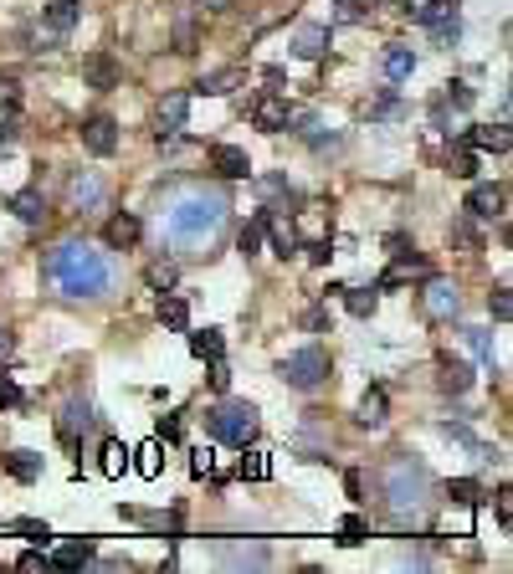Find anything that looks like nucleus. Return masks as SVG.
<instances>
[{"mask_svg": "<svg viewBox=\"0 0 513 574\" xmlns=\"http://www.w3.org/2000/svg\"><path fill=\"white\" fill-rule=\"evenodd\" d=\"M93 426V405L88 400H67L62 405V421H57V430H62V441H78V430Z\"/></svg>", "mask_w": 513, "mask_h": 574, "instance_id": "20", "label": "nucleus"}, {"mask_svg": "<svg viewBox=\"0 0 513 574\" xmlns=\"http://www.w3.org/2000/svg\"><path fill=\"white\" fill-rule=\"evenodd\" d=\"M359 16H365V5H359V0H334V21H339V26H354Z\"/></svg>", "mask_w": 513, "mask_h": 574, "instance_id": "46", "label": "nucleus"}, {"mask_svg": "<svg viewBox=\"0 0 513 574\" xmlns=\"http://www.w3.org/2000/svg\"><path fill=\"white\" fill-rule=\"evenodd\" d=\"M11 528H16V533H26L32 543H42V549L51 543V528H47V523H36V518H16Z\"/></svg>", "mask_w": 513, "mask_h": 574, "instance_id": "41", "label": "nucleus"}, {"mask_svg": "<svg viewBox=\"0 0 513 574\" xmlns=\"http://www.w3.org/2000/svg\"><path fill=\"white\" fill-rule=\"evenodd\" d=\"M467 144H472V149H493V154H508V124H498V128H472V134H467Z\"/></svg>", "mask_w": 513, "mask_h": 574, "instance_id": "27", "label": "nucleus"}, {"mask_svg": "<svg viewBox=\"0 0 513 574\" xmlns=\"http://www.w3.org/2000/svg\"><path fill=\"white\" fill-rule=\"evenodd\" d=\"M344 292H350L344 303H350L354 319H369V313H375V303H380V287H344Z\"/></svg>", "mask_w": 513, "mask_h": 574, "instance_id": "32", "label": "nucleus"}, {"mask_svg": "<svg viewBox=\"0 0 513 574\" xmlns=\"http://www.w3.org/2000/svg\"><path fill=\"white\" fill-rule=\"evenodd\" d=\"M47 564L51 569H82V564H93V539H72L62 549H51Z\"/></svg>", "mask_w": 513, "mask_h": 574, "instance_id": "17", "label": "nucleus"}, {"mask_svg": "<svg viewBox=\"0 0 513 574\" xmlns=\"http://www.w3.org/2000/svg\"><path fill=\"white\" fill-rule=\"evenodd\" d=\"M365 518H359V513H350V518H344V523H339V543H365Z\"/></svg>", "mask_w": 513, "mask_h": 574, "instance_id": "42", "label": "nucleus"}, {"mask_svg": "<svg viewBox=\"0 0 513 574\" xmlns=\"http://www.w3.org/2000/svg\"><path fill=\"white\" fill-rule=\"evenodd\" d=\"M467 216L498 221V216H503V185H472V190H467Z\"/></svg>", "mask_w": 513, "mask_h": 574, "instance_id": "11", "label": "nucleus"}, {"mask_svg": "<svg viewBox=\"0 0 513 574\" xmlns=\"http://www.w3.org/2000/svg\"><path fill=\"white\" fill-rule=\"evenodd\" d=\"M237 82H241V72H237V67H226V72H210V78H201V82H195V93L221 97V93H231Z\"/></svg>", "mask_w": 513, "mask_h": 574, "instance_id": "31", "label": "nucleus"}, {"mask_svg": "<svg viewBox=\"0 0 513 574\" xmlns=\"http://www.w3.org/2000/svg\"><path fill=\"white\" fill-rule=\"evenodd\" d=\"M42 21H47L57 36H67V32H72V26L82 21V0H51L47 11H42Z\"/></svg>", "mask_w": 513, "mask_h": 574, "instance_id": "21", "label": "nucleus"}, {"mask_svg": "<svg viewBox=\"0 0 513 574\" xmlns=\"http://www.w3.org/2000/svg\"><path fill=\"white\" fill-rule=\"evenodd\" d=\"M221 226H226V195H216V190H195L170 210V241H175L180 252L206 246Z\"/></svg>", "mask_w": 513, "mask_h": 574, "instance_id": "2", "label": "nucleus"}, {"mask_svg": "<svg viewBox=\"0 0 513 574\" xmlns=\"http://www.w3.org/2000/svg\"><path fill=\"white\" fill-rule=\"evenodd\" d=\"M191 354H195V359H221V354H226V338H221V329H206V334H191Z\"/></svg>", "mask_w": 513, "mask_h": 574, "instance_id": "30", "label": "nucleus"}, {"mask_svg": "<svg viewBox=\"0 0 513 574\" xmlns=\"http://www.w3.org/2000/svg\"><path fill=\"white\" fill-rule=\"evenodd\" d=\"M206 436L221 447H247L256 436V405L252 400H221L206 411Z\"/></svg>", "mask_w": 513, "mask_h": 574, "instance_id": "4", "label": "nucleus"}, {"mask_svg": "<svg viewBox=\"0 0 513 574\" xmlns=\"http://www.w3.org/2000/svg\"><path fill=\"white\" fill-rule=\"evenodd\" d=\"M11 210H16V221H26V226H42V221H47V195L26 185V190H16V195H11Z\"/></svg>", "mask_w": 513, "mask_h": 574, "instance_id": "18", "label": "nucleus"}, {"mask_svg": "<svg viewBox=\"0 0 513 574\" xmlns=\"http://www.w3.org/2000/svg\"><path fill=\"white\" fill-rule=\"evenodd\" d=\"M191 472H195V477H206V472H210V451H206V447L191 451Z\"/></svg>", "mask_w": 513, "mask_h": 574, "instance_id": "52", "label": "nucleus"}, {"mask_svg": "<svg viewBox=\"0 0 513 574\" xmlns=\"http://www.w3.org/2000/svg\"><path fill=\"white\" fill-rule=\"evenodd\" d=\"M323 51H329V26H319V21L298 26V36H293V57H303V62H319Z\"/></svg>", "mask_w": 513, "mask_h": 574, "instance_id": "13", "label": "nucleus"}, {"mask_svg": "<svg viewBox=\"0 0 513 574\" xmlns=\"http://www.w3.org/2000/svg\"><path fill=\"white\" fill-rule=\"evenodd\" d=\"M252 118H256V128H267V134H283V128H288V103H283V97L277 93H267V97H256V108H252Z\"/></svg>", "mask_w": 513, "mask_h": 574, "instance_id": "16", "label": "nucleus"}, {"mask_svg": "<svg viewBox=\"0 0 513 574\" xmlns=\"http://www.w3.org/2000/svg\"><path fill=\"white\" fill-rule=\"evenodd\" d=\"M42 564H47V554H42V549H32V554H21V569L32 574V569H42Z\"/></svg>", "mask_w": 513, "mask_h": 574, "instance_id": "56", "label": "nucleus"}, {"mask_svg": "<svg viewBox=\"0 0 513 574\" xmlns=\"http://www.w3.org/2000/svg\"><path fill=\"white\" fill-rule=\"evenodd\" d=\"M139 236H145L139 216H113V221L103 226V241H108L113 252H128V246H139Z\"/></svg>", "mask_w": 513, "mask_h": 574, "instance_id": "15", "label": "nucleus"}, {"mask_svg": "<svg viewBox=\"0 0 513 574\" xmlns=\"http://www.w3.org/2000/svg\"><path fill=\"white\" fill-rule=\"evenodd\" d=\"M462 338L472 344V354H478L482 365H488V369H498V359H493V338L482 334V329H462Z\"/></svg>", "mask_w": 513, "mask_h": 574, "instance_id": "36", "label": "nucleus"}, {"mask_svg": "<svg viewBox=\"0 0 513 574\" xmlns=\"http://www.w3.org/2000/svg\"><path fill=\"white\" fill-rule=\"evenodd\" d=\"M226 384H231V369H226V359H210V390H221V395H226Z\"/></svg>", "mask_w": 513, "mask_h": 574, "instance_id": "49", "label": "nucleus"}, {"mask_svg": "<svg viewBox=\"0 0 513 574\" xmlns=\"http://www.w3.org/2000/svg\"><path fill=\"white\" fill-rule=\"evenodd\" d=\"M82 78H88V88L108 93V88H118V78H124V72H118V62H113V57H88V62H82Z\"/></svg>", "mask_w": 513, "mask_h": 574, "instance_id": "19", "label": "nucleus"}, {"mask_svg": "<svg viewBox=\"0 0 513 574\" xmlns=\"http://www.w3.org/2000/svg\"><path fill=\"white\" fill-rule=\"evenodd\" d=\"M42 451H32V447H16V451H5V472H11V477L16 482H26V487H32V482H42Z\"/></svg>", "mask_w": 513, "mask_h": 574, "instance_id": "14", "label": "nucleus"}, {"mask_svg": "<svg viewBox=\"0 0 513 574\" xmlns=\"http://www.w3.org/2000/svg\"><path fill=\"white\" fill-rule=\"evenodd\" d=\"M128 457H134V467H139L145 477H160L164 472V441H145V447L128 451Z\"/></svg>", "mask_w": 513, "mask_h": 574, "instance_id": "28", "label": "nucleus"}, {"mask_svg": "<svg viewBox=\"0 0 513 574\" xmlns=\"http://www.w3.org/2000/svg\"><path fill=\"white\" fill-rule=\"evenodd\" d=\"M21 405H26V390L11 375H0V411H21Z\"/></svg>", "mask_w": 513, "mask_h": 574, "instance_id": "40", "label": "nucleus"}, {"mask_svg": "<svg viewBox=\"0 0 513 574\" xmlns=\"http://www.w3.org/2000/svg\"><path fill=\"white\" fill-rule=\"evenodd\" d=\"M452 175H457V180H472V175H478V149H472V144H462V149L452 154Z\"/></svg>", "mask_w": 513, "mask_h": 574, "instance_id": "37", "label": "nucleus"}, {"mask_svg": "<svg viewBox=\"0 0 513 574\" xmlns=\"http://www.w3.org/2000/svg\"><path fill=\"white\" fill-rule=\"evenodd\" d=\"M47 277L62 287V298H103L113 287V262L103 252H93L88 241H62L47 256Z\"/></svg>", "mask_w": 513, "mask_h": 574, "instance_id": "1", "label": "nucleus"}, {"mask_svg": "<svg viewBox=\"0 0 513 574\" xmlns=\"http://www.w3.org/2000/svg\"><path fill=\"white\" fill-rule=\"evenodd\" d=\"M442 436H447V441H457V447H467L472 457H482V462H493V457H498V451L488 447V441H478V436H472L462 421H442Z\"/></svg>", "mask_w": 513, "mask_h": 574, "instance_id": "23", "label": "nucleus"}, {"mask_svg": "<svg viewBox=\"0 0 513 574\" xmlns=\"http://www.w3.org/2000/svg\"><path fill=\"white\" fill-rule=\"evenodd\" d=\"M452 236L462 241V246H482V241H478V231H472L467 221H457V226H452Z\"/></svg>", "mask_w": 513, "mask_h": 574, "instance_id": "53", "label": "nucleus"}, {"mask_svg": "<svg viewBox=\"0 0 513 574\" xmlns=\"http://www.w3.org/2000/svg\"><path fill=\"white\" fill-rule=\"evenodd\" d=\"M145 277H149V287H154V292H170L180 272H175V262H154V267H149Z\"/></svg>", "mask_w": 513, "mask_h": 574, "instance_id": "39", "label": "nucleus"}, {"mask_svg": "<svg viewBox=\"0 0 513 574\" xmlns=\"http://www.w3.org/2000/svg\"><path fill=\"white\" fill-rule=\"evenodd\" d=\"M16 118H5V124H0V149H11V144H16Z\"/></svg>", "mask_w": 513, "mask_h": 574, "instance_id": "54", "label": "nucleus"}, {"mask_svg": "<svg viewBox=\"0 0 513 574\" xmlns=\"http://www.w3.org/2000/svg\"><path fill=\"white\" fill-rule=\"evenodd\" d=\"M160 323L175 329V334H191V303L175 298V292H160Z\"/></svg>", "mask_w": 513, "mask_h": 574, "instance_id": "22", "label": "nucleus"}, {"mask_svg": "<svg viewBox=\"0 0 513 574\" xmlns=\"http://www.w3.org/2000/svg\"><path fill=\"white\" fill-rule=\"evenodd\" d=\"M128 472V447L124 441H103V477H124Z\"/></svg>", "mask_w": 513, "mask_h": 574, "instance_id": "34", "label": "nucleus"}, {"mask_svg": "<svg viewBox=\"0 0 513 574\" xmlns=\"http://www.w3.org/2000/svg\"><path fill=\"white\" fill-rule=\"evenodd\" d=\"M329 375H334V365H329V354H323L319 344H303V349H293L288 359H277V380L288 384V390H303V395H313Z\"/></svg>", "mask_w": 513, "mask_h": 574, "instance_id": "5", "label": "nucleus"}, {"mask_svg": "<svg viewBox=\"0 0 513 574\" xmlns=\"http://www.w3.org/2000/svg\"><path fill=\"white\" fill-rule=\"evenodd\" d=\"M416 21H421V26H432L442 47H452V42L462 36V16H457V0H426V5L416 11Z\"/></svg>", "mask_w": 513, "mask_h": 574, "instance_id": "6", "label": "nucleus"}, {"mask_svg": "<svg viewBox=\"0 0 513 574\" xmlns=\"http://www.w3.org/2000/svg\"><path fill=\"white\" fill-rule=\"evenodd\" d=\"M447 103L452 108H467V103H472V88H467V82H447Z\"/></svg>", "mask_w": 513, "mask_h": 574, "instance_id": "48", "label": "nucleus"}, {"mask_svg": "<svg viewBox=\"0 0 513 574\" xmlns=\"http://www.w3.org/2000/svg\"><path fill=\"white\" fill-rule=\"evenodd\" d=\"M298 252H308V262H313V267H323V262L334 256V236H319V241H308V246H298Z\"/></svg>", "mask_w": 513, "mask_h": 574, "instance_id": "43", "label": "nucleus"}, {"mask_svg": "<svg viewBox=\"0 0 513 574\" xmlns=\"http://www.w3.org/2000/svg\"><path fill=\"white\" fill-rule=\"evenodd\" d=\"M385 411H390L385 390H380V384H369L365 400H359V426H385Z\"/></svg>", "mask_w": 513, "mask_h": 574, "instance_id": "25", "label": "nucleus"}, {"mask_svg": "<svg viewBox=\"0 0 513 574\" xmlns=\"http://www.w3.org/2000/svg\"><path fill=\"white\" fill-rule=\"evenodd\" d=\"M82 144H88V154L108 160L113 149H118V124H113L108 113H93V118L82 124Z\"/></svg>", "mask_w": 513, "mask_h": 574, "instance_id": "7", "label": "nucleus"}, {"mask_svg": "<svg viewBox=\"0 0 513 574\" xmlns=\"http://www.w3.org/2000/svg\"><path fill=\"white\" fill-rule=\"evenodd\" d=\"M210 164H216L221 180H252V160H247V149H237V144H216Z\"/></svg>", "mask_w": 513, "mask_h": 574, "instance_id": "10", "label": "nucleus"}, {"mask_svg": "<svg viewBox=\"0 0 513 574\" xmlns=\"http://www.w3.org/2000/svg\"><path fill=\"white\" fill-rule=\"evenodd\" d=\"M21 103V82L16 72H0V108H16Z\"/></svg>", "mask_w": 513, "mask_h": 574, "instance_id": "45", "label": "nucleus"}, {"mask_svg": "<svg viewBox=\"0 0 513 574\" xmlns=\"http://www.w3.org/2000/svg\"><path fill=\"white\" fill-rule=\"evenodd\" d=\"M195 5H201V11H210V16H216V11H231V0H195Z\"/></svg>", "mask_w": 513, "mask_h": 574, "instance_id": "59", "label": "nucleus"}, {"mask_svg": "<svg viewBox=\"0 0 513 574\" xmlns=\"http://www.w3.org/2000/svg\"><path fill=\"white\" fill-rule=\"evenodd\" d=\"M267 472H273V462H267L262 451H247V457L237 462V477H247V482H262Z\"/></svg>", "mask_w": 513, "mask_h": 574, "instance_id": "35", "label": "nucleus"}, {"mask_svg": "<svg viewBox=\"0 0 513 574\" xmlns=\"http://www.w3.org/2000/svg\"><path fill=\"white\" fill-rule=\"evenodd\" d=\"M175 51H195V26H191V21H180V32H175Z\"/></svg>", "mask_w": 513, "mask_h": 574, "instance_id": "51", "label": "nucleus"}, {"mask_svg": "<svg viewBox=\"0 0 513 574\" xmlns=\"http://www.w3.org/2000/svg\"><path fill=\"white\" fill-rule=\"evenodd\" d=\"M508 518H513V508H508V487H503V493H498V523L508 528Z\"/></svg>", "mask_w": 513, "mask_h": 574, "instance_id": "58", "label": "nucleus"}, {"mask_svg": "<svg viewBox=\"0 0 513 574\" xmlns=\"http://www.w3.org/2000/svg\"><path fill=\"white\" fill-rule=\"evenodd\" d=\"M256 190H262V195H293L283 175H262V180H256Z\"/></svg>", "mask_w": 513, "mask_h": 574, "instance_id": "50", "label": "nucleus"}, {"mask_svg": "<svg viewBox=\"0 0 513 574\" xmlns=\"http://www.w3.org/2000/svg\"><path fill=\"white\" fill-rule=\"evenodd\" d=\"M185 118H191V93H170L160 103V139H180Z\"/></svg>", "mask_w": 513, "mask_h": 574, "instance_id": "12", "label": "nucleus"}, {"mask_svg": "<svg viewBox=\"0 0 513 574\" xmlns=\"http://www.w3.org/2000/svg\"><path fill=\"white\" fill-rule=\"evenodd\" d=\"M411 72H416V51L411 47H390L385 51V78L390 82H406Z\"/></svg>", "mask_w": 513, "mask_h": 574, "instance_id": "26", "label": "nucleus"}, {"mask_svg": "<svg viewBox=\"0 0 513 574\" xmlns=\"http://www.w3.org/2000/svg\"><path fill=\"white\" fill-rule=\"evenodd\" d=\"M488 313H493L498 323H508V319H513V298H508V287H498L493 298H488Z\"/></svg>", "mask_w": 513, "mask_h": 574, "instance_id": "44", "label": "nucleus"}, {"mask_svg": "<svg viewBox=\"0 0 513 574\" xmlns=\"http://www.w3.org/2000/svg\"><path fill=\"white\" fill-rule=\"evenodd\" d=\"M67 200L78 210H98L103 200H108V185L93 175V170H82V175H72V185H67Z\"/></svg>", "mask_w": 513, "mask_h": 574, "instance_id": "9", "label": "nucleus"}, {"mask_svg": "<svg viewBox=\"0 0 513 574\" xmlns=\"http://www.w3.org/2000/svg\"><path fill=\"white\" fill-rule=\"evenodd\" d=\"M267 216H273V210H256L252 221L241 226V236H237V252L241 256H256V252H262V241H267Z\"/></svg>", "mask_w": 513, "mask_h": 574, "instance_id": "24", "label": "nucleus"}, {"mask_svg": "<svg viewBox=\"0 0 513 574\" xmlns=\"http://www.w3.org/2000/svg\"><path fill=\"white\" fill-rule=\"evenodd\" d=\"M396 113H401V103H396V97H385L380 108H369V118H396Z\"/></svg>", "mask_w": 513, "mask_h": 574, "instance_id": "55", "label": "nucleus"}, {"mask_svg": "<svg viewBox=\"0 0 513 574\" xmlns=\"http://www.w3.org/2000/svg\"><path fill=\"white\" fill-rule=\"evenodd\" d=\"M267 236H273V246H277V256H283V262L298 252V231H293L288 221H277V216H267Z\"/></svg>", "mask_w": 513, "mask_h": 574, "instance_id": "29", "label": "nucleus"}, {"mask_svg": "<svg viewBox=\"0 0 513 574\" xmlns=\"http://www.w3.org/2000/svg\"><path fill=\"white\" fill-rule=\"evenodd\" d=\"M185 436V421L180 415H160V441H180Z\"/></svg>", "mask_w": 513, "mask_h": 574, "instance_id": "47", "label": "nucleus"}, {"mask_svg": "<svg viewBox=\"0 0 513 574\" xmlns=\"http://www.w3.org/2000/svg\"><path fill=\"white\" fill-rule=\"evenodd\" d=\"M447 497H452V503H482V487L472 477H452L447 482Z\"/></svg>", "mask_w": 513, "mask_h": 574, "instance_id": "38", "label": "nucleus"}, {"mask_svg": "<svg viewBox=\"0 0 513 574\" xmlns=\"http://www.w3.org/2000/svg\"><path fill=\"white\" fill-rule=\"evenodd\" d=\"M380 493H385V503L401 513H416L421 503H426V493H432V472L416 462V457H396V462L380 472Z\"/></svg>", "mask_w": 513, "mask_h": 574, "instance_id": "3", "label": "nucleus"}, {"mask_svg": "<svg viewBox=\"0 0 513 574\" xmlns=\"http://www.w3.org/2000/svg\"><path fill=\"white\" fill-rule=\"evenodd\" d=\"M457 308H462L457 282H447V277H426V313H432V319H457Z\"/></svg>", "mask_w": 513, "mask_h": 574, "instance_id": "8", "label": "nucleus"}, {"mask_svg": "<svg viewBox=\"0 0 513 574\" xmlns=\"http://www.w3.org/2000/svg\"><path fill=\"white\" fill-rule=\"evenodd\" d=\"M467 384H472V369H467L462 359H447V365H442V390H452V395H462Z\"/></svg>", "mask_w": 513, "mask_h": 574, "instance_id": "33", "label": "nucleus"}, {"mask_svg": "<svg viewBox=\"0 0 513 574\" xmlns=\"http://www.w3.org/2000/svg\"><path fill=\"white\" fill-rule=\"evenodd\" d=\"M11 354H16V338H11V329H0V365H5Z\"/></svg>", "mask_w": 513, "mask_h": 574, "instance_id": "57", "label": "nucleus"}]
</instances>
